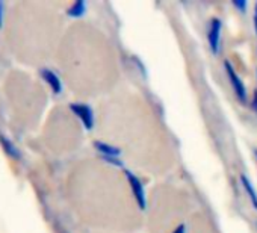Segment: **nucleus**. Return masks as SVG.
<instances>
[{
	"mask_svg": "<svg viewBox=\"0 0 257 233\" xmlns=\"http://www.w3.org/2000/svg\"><path fill=\"white\" fill-rule=\"evenodd\" d=\"M224 67H225L227 76H228V79H230V82H231V86H233V89H234L237 98H239L242 103H245V101H246V88H245L243 82L240 80V77L237 76L236 70L233 68V65H231L228 61L224 62Z\"/></svg>",
	"mask_w": 257,
	"mask_h": 233,
	"instance_id": "1",
	"label": "nucleus"
},
{
	"mask_svg": "<svg viewBox=\"0 0 257 233\" xmlns=\"http://www.w3.org/2000/svg\"><path fill=\"white\" fill-rule=\"evenodd\" d=\"M221 28L222 23L219 19H212L210 26H209V34H207V40H209V46L212 49V52L216 55L219 52V44H221Z\"/></svg>",
	"mask_w": 257,
	"mask_h": 233,
	"instance_id": "2",
	"label": "nucleus"
},
{
	"mask_svg": "<svg viewBox=\"0 0 257 233\" xmlns=\"http://www.w3.org/2000/svg\"><path fill=\"white\" fill-rule=\"evenodd\" d=\"M71 107H73V112L77 113V117L80 119V122L85 125V128H86V129H91V128H92V123H94V117H92L91 109H89L86 104H80V103L71 104Z\"/></svg>",
	"mask_w": 257,
	"mask_h": 233,
	"instance_id": "3",
	"label": "nucleus"
},
{
	"mask_svg": "<svg viewBox=\"0 0 257 233\" xmlns=\"http://www.w3.org/2000/svg\"><path fill=\"white\" fill-rule=\"evenodd\" d=\"M125 174H127L128 183H131V186H132V191H134V194H135V197H137V200H138L141 209H144V207H146V194H144V188H143L141 182H140L138 177H135L132 173H128V171H127Z\"/></svg>",
	"mask_w": 257,
	"mask_h": 233,
	"instance_id": "4",
	"label": "nucleus"
},
{
	"mask_svg": "<svg viewBox=\"0 0 257 233\" xmlns=\"http://www.w3.org/2000/svg\"><path fill=\"white\" fill-rule=\"evenodd\" d=\"M41 76H43V79L49 83V86L53 89L55 94H59V92L62 91V85H61V80H59V77L56 76V73H53L52 70L44 68V70H41Z\"/></svg>",
	"mask_w": 257,
	"mask_h": 233,
	"instance_id": "5",
	"label": "nucleus"
},
{
	"mask_svg": "<svg viewBox=\"0 0 257 233\" xmlns=\"http://www.w3.org/2000/svg\"><path fill=\"white\" fill-rule=\"evenodd\" d=\"M240 182H242V185H243V188H245V191H246V194H248V197H249V200L252 203V206L257 209V191H255V188L252 186V183L249 182V179L245 174H240Z\"/></svg>",
	"mask_w": 257,
	"mask_h": 233,
	"instance_id": "6",
	"label": "nucleus"
},
{
	"mask_svg": "<svg viewBox=\"0 0 257 233\" xmlns=\"http://www.w3.org/2000/svg\"><path fill=\"white\" fill-rule=\"evenodd\" d=\"M71 11H73V13H70L71 16H80V14H83V11H85V5H83V4H76V5L73 7Z\"/></svg>",
	"mask_w": 257,
	"mask_h": 233,
	"instance_id": "7",
	"label": "nucleus"
},
{
	"mask_svg": "<svg viewBox=\"0 0 257 233\" xmlns=\"http://www.w3.org/2000/svg\"><path fill=\"white\" fill-rule=\"evenodd\" d=\"M233 7L237 8L240 13H245V10H246V2H243V0H234V2H233Z\"/></svg>",
	"mask_w": 257,
	"mask_h": 233,
	"instance_id": "8",
	"label": "nucleus"
},
{
	"mask_svg": "<svg viewBox=\"0 0 257 233\" xmlns=\"http://www.w3.org/2000/svg\"><path fill=\"white\" fill-rule=\"evenodd\" d=\"M254 28H255V32H257V4L254 5Z\"/></svg>",
	"mask_w": 257,
	"mask_h": 233,
	"instance_id": "9",
	"label": "nucleus"
},
{
	"mask_svg": "<svg viewBox=\"0 0 257 233\" xmlns=\"http://www.w3.org/2000/svg\"><path fill=\"white\" fill-rule=\"evenodd\" d=\"M174 233H186V227H185V225L182 224L180 227H177V228L174 230Z\"/></svg>",
	"mask_w": 257,
	"mask_h": 233,
	"instance_id": "10",
	"label": "nucleus"
},
{
	"mask_svg": "<svg viewBox=\"0 0 257 233\" xmlns=\"http://www.w3.org/2000/svg\"><path fill=\"white\" fill-rule=\"evenodd\" d=\"M2 22H4V5L0 4V26H2Z\"/></svg>",
	"mask_w": 257,
	"mask_h": 233,
	"instance_id": "11",
	"label": "nucleus"
},
{
	"mask_svg": "<svg viewBox=\"0 0 257 233\" xmlns=\"http://www.w3.org/2000/svg\"><path fill=\"white\" fill-rule=\"evenodd\" d=\"M252 107L255 109V112H257V91L254 92V100H252Z\"/></svg>",
	"mask_w": 257,
	"mask_h": 233,
	"instance_id": "12",
	"label": "nucleus"
},
{
	"mask_svg": "<svg viewBox=\"0 0 257 233\" xmlns=\"http://www.w3.org/2000/svg\"><path fill=\"white\" fill-rule=\"evenodd\" d=\"M254 155H255V158H257V149L254 150Z\"/></svg>",
	"mask_w": 257,
	"mask_h": 233,
	"instance_id": "13",
	"label": "nucleus"
}]
</instances>
